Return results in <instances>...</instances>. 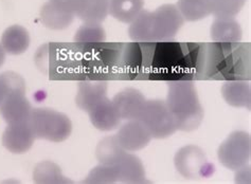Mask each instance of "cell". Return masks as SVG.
Returning <instances> with one entry per match:
<instances>
[{"mask_svg":"<svg viewBox=\"0 0 251 184\" xmlns=\"http://www.w3.org/2000/svg\"><path fill=\"white\" fill-rule=\"evenodd\" d=\"M183 23L175 4H163L155 12L142 11L130 23L128 34L135 43H167L173 41Z\"/></svg>","mask_w":251,"mask_h":184,"instance_id":"cell-1","label":"cell"},{"mask_svg":"<svg viewBox=\"0 0 251 184\" xmlns=\"http://www.w3.org/2000/svg\"><path fill=\"white\" fill-rule=\"evenodd\" d=\"M166 103L174 116L177 130L192 131L200 127L203 120V108L194 82H171Z\"/></svg>","mask_w":251,"mask_h":184,"instance_id":"cell-2","label":"cell"},{"mask_svg":"<svg viewBox=\"0 0 251 184\" xmlns=\"http://www.w3.org/2000/svg\"><path fill=\"white\" fill-rule=\"evenodd\" d=\"M82 50L64 44H47L37 51L35 62L37 67L50 75H71L80 68L82 61L78 53Z\"/></svg>","mask_w":251,"mask_h":184,"instance_id":"cell-3","label":"cell"},{"mask_svg":"<svg viewBox=\"0 0 251 184\" xmlns=\"http://www.w3.org/2000/svg\"><path fill=\"white\" fill-rule=\"evenodd\" d=\"M28 123L35 138L53 143L66 141L72 133V123L69 116L53 109H33Z\"/></svg>","mask_w":251,"mask_h":184,"instance_id":"cell-4","label":"cell"},{"mask_svg":"<svg viewBox=\"0 0 251 184\" xmlns=\"http://www.w3.org/2000/svg\"><path fill=\"white\" fill-rule=\"evenodd\" d=\"M154 139H164L175 134L176 122L167 103L160 100L147 101L138 116Z\"/></svg>","mask_w":251,"mask_h":184,"instance_id":"cell-5","label":"cell"},{"mask_svg":"<svg viewBox=\"0 0 251 184\" xmlns=\"http://www.w3.org/2000/svg\"><path fill=\"white\" fill-rule=\"evenodd\" d=\"M251 156L250 135L245 131H234L225 140L219 148L217 157L228 169L240 170L245 167Z\"/></svg>","mask_w":251,"mask_h":184,"instance_id":"cell-6","label":"cell"},{"mask_svg":"<svg viewBox=\"0 0 251 184\" xmlns=\"http://www.w3.org/2000/svg\"><path fill=\"white\" fill-rule=\"evenodd\" d=\"M174 163L177 172L188 179L208 178L214 172V166L208 162L203 150L195 145H188L178 150Z\"/></svg>","mask_w":251,"mask_h":184,"instance_id":"cell-7","label":"cell"},{"mask_svg":"<svg viewBox=\"0 0 251 184\" xmlns=\"http://www.w3.org/2000/svg\"><path fill=\"white\" fill-rule=\"evenodd\" d=\"M116 139L125 152L134 153L147 147L151 137L139 120H129L119 129Z\"/></svg>","mask_w":251,"mask_h":184,"instance_id":"cell-8","label":"cell"},{"mask_svg":"<svg viewBox=\"0 0 251 184\" xmlns=\"http://www.w3.org/2000/svg\"><path fill=\"white\" fill-rule=\"evenodd\" d=\"M35 139L28 122L9 124L2 135V144L10 153L21 155L30 150Z\"/></svg>","mask_w":251,"mask_h":184,"instance_id":"cell-9","label":"cell"},{"mask_svg":"<svg viewBox=\"0 0 251 184\" xmlns=\"http://www.w3.org/2000/svg\"><path fill=\"white\" fill-rule=\"evenodd\" d=\"M88 115L94 127L102 131H110L118 128L122 120L114 102L107 96L94 105L89 109Z\"/></svg>","mask_w":251,"mask_h":184,"instance_id":"cell-10","label":"cell"},{"mask_svg":"<svg viewBox=\"0 0 251 184\" xmlns=\"http://www.w3.org/2000/svg\"><path fill=\"white\" fill-rule=\"evenodd\" d=\"M122 120H137L144 106V95L135 88H127L117 93L112 98Z\"/></svg>","mask_w":251,"mask_h":184,"instance_id":"cell-11","label":"cell"},{"mask_svg":"<svg viewBox=\"0 0 251 184\" xmlns=\"http://www.w3.org/2000/svg\"><path fill=\"white\" fill-rule=\"evenodd\" d=\"M32 110L31 104L25 94L8 95L0 105V115L8 124L28 122Z\"/></svg>","mask_w":251,"mask_h":184,"instance_id":"cell-12","label":"cell"},{"mask_svg":"<svg viewBox=\"0 0 251 184\" xmlns=\"http://www.w3.org/2000/svg\"><path fill=\"white\" fill-rule=\"evenodd\" d=\"M118 180L123 183H142L145 181L144 166L137 156L125 152L115 165Z\"/></svg>","mask_w":251,"mask_h":184,"instance_id":"cell-13","label":"cell"},{"mask_svg":"<svg viewBox=\"0 0 251 184\" xmlns=\"http://www.w3.org/2000/svg\"><path fill=\"white\" fill-rule=\"evenodd\" d=\"M107 94V83L105 81H82L78 83L75 97L77 107L88 113L89 109Z\"/></svg>","mask_w":251,"mask_h":184,"instance_id":"cell-14","label":"cell"},{"mask_svg":"<svg viewBox=\"0 0 251 184\" xmlns=\"http://www.w3.org/2000/svg\"><path fill=\"white\" fill-rule=\"evenodd\" d=\"M243 32L234 18H216L211 27V38L215 44L239 45Z\"/></svg>","mask_w":251,"mask_h":184,"instance_id":"cell-15","label":"cell"},{"mask_svg":"<svg viewBox=\"0 0 251 184\" xmlns=\"http://www.w3.org/2000/svg\"><path fill=\"white\" fill-rule=\"evenodd\" d=\"M75 14L63 6L50 1L45 3L41 10V21L45 27L51 30H65L72 23Z\"/></svg>","mask_w":251,"mask_h":184,"instance_id":"cell-16","label":"cell"},{"mask_svg":"<svg viewBox=\"0 0 251 184\" xmlns=\"http://www.w3.org/2000/svg\"><path fill=\"white\" fill-rule=\"evenodd\" d=\"M222 95L230 106L250 109L251 87L246 81H228L223 85Z\"/></svg>","mask_w":251,"mask_h":184,"instance_id":"cell-17","label":"cell"},{"mask_svg":"<svg viewBox=\"0 0 251 184\" xmlns=\"http://www.w3.org/2000/svg\"><path fill=\"white\" fill-rule=\"evenodd\" d=\"M31 43L29 32L22 25H12L6 29L1 37V45L5 53L21 55L29 49Z\"/></svg>","mask_w":251,"mask_h":184,"instance_id":"cell-18","label":"cell"},{"mask_svg":"<svg viewBox=\"0 0 251 184\" xmlns=\"http://www.w3.org/2000/svg\"><path fill=\"white\" fill-rule=\"evenodd\" d=\"M110 0H82L75 11V16L85 23L101 24L109 14Z\"/></svg>","mask_w":251,"mask_h":184,"instance_id":"cell-19","label":"cell"},{"mask_svg":"<svg viewBox=\"0 0 251 184\" xmlns=\"http://www.w3.org/2000/svg\"><path fill=\"white\" fill-rule=\"evenodd\" d=\"M144 0H110L109 14L123 23H130L143 11Z\"/></svg>","mask_w":251,"mask_h":184,"instance_id":"cell-20","label":"cell"},{"mask_svg":"<svg viewBox=\"0 0 251 184\" xmlns=\"http://www.w3.org/2000/svg\"><path fill=\"white\" fill-rule=\"evenodd\" d=\"M106 41V33L101 24L99 23H84L78 29L75 36V45L78 49L85 50Z\"/></svg>","mask_w":251,"mask_h":184,"instance_id":"cell-21","label":"cell"},{"mask_svg":"<svg viewBox=\"0 0 251 184\" xmlns=\"http://www.w3.org/2000/svg\"><path fill=\"white\" fill-rule=\"evenodd\" d=\"M176 6L187 22H198L211 15L210 0H178Z\"/></svg>","mask_w":251,"mask_h":184,"instance_id":"cell-22","label":"cell"},{"mask_svg":"<svg viewBox=\"0 0 251 184\" xmlns=\"http://www.w3.org/2000/svg\"><path fill=\"white\" fill-rule=\"evenodd\" d=\"M125 150L120 146L116 137H107L98 144L97 158L99 162L105 165H115Z\"/></svg>","mask_w":251,"mask_h":184,"instance_id":"cell-23","label":"cell"},{"mask_svg":"<svg viewBox=\"0 0 251 184\" xmlns=\"http://www.w3.org/2000/svg\"><path fill=\"white\" fill-rule=\"evenodd\" d=\"M33 180L36 183H68L71 182L67 180L62 175L61 168L56 164L46 161L37 164L33 172Z\"/></svg>","mask_w":251,"mask_h":184,"instance_id":"cell-24","label":"cell"},{"mask_svg":"<svg viewBox=\"0 0 251 184\" xmlns=\"http://www.w3.org/2000/svg\"><path fill=\"white\" fill-rule=\"evenodd\" d=\"M247 0H210L211 14L216 18H234Z\"/></svg>","mask_w":251,"mask_h":184,"instance_id":"cell-25","label":"cell"},{"mask_svg":"<svg viewBox=\"0 0 251 184\" xmlns=\"http://www.w3.org/2000/svg\"><path fill=\"white\" fill-rule=\"evenodd\" d=\"M117 182L119 180L115 167L105 164L95 167L84 180V183L89 184H114Z\"/></svg>","mask_w":251,"mask_h":184,"instance_id":"cell-26","label":"cell"},{"mask_svg":"<svg viewBox=\"0 0 251 184\" xmlns=\"http://www.w3.org/2000/svg\"><path fill=\"white\" fill-rule=\"evenodd\" d=\"M0 77H1V80L4 83L8 95L25 94V82L21 75L15 73V72H4V73L0 75Z\"/></svg>","mask_w":251,"mask_h":184,"instance_id":"cell-27","label":"cell"},{"mask_svg":"<svg viewBox=\"0 0 251 184\" xmlns=\"http://www.w3.org/2000/svg\"><path fill=\"white\" fill-rule=\"evenodd\" d=\"M54 3L63 6V8L71 11L75 14V11L76 10L77 5L81 3L82 0H51Z\"/></svg>","mask_w":251,"mask_h":184,"instance_id":"cell-28","label":"cell"},{"mask_svg":"<svg viewBox=\"0 0 251 184\" xmlns=\"http://www.w3.org/2000/svg\"><path fill=\"white\" fill-rule=\"evenodd\" d=\"M6 95H8V92H6V88L4 86L3 81L1 80V77H0V105L2 104Z\"/></svg>","mask_w":251,"mask_h":184,"instance_id":"cell-29","label":"cell"},{"mask_svg":"<svg viewBox=\"0 0 251 184\" xmlns=\"http://www.w3.org/2000/svg\"><path fill=\"white\" fill-rule=\"evenodd\" d=\"M4 61H5V51L3 50L2 46L0 45V67H2Z\"/></svg>","mask_w":251,"mask_h":184,"instance_id":"cell-30","label":"cell"}]
</instances>
